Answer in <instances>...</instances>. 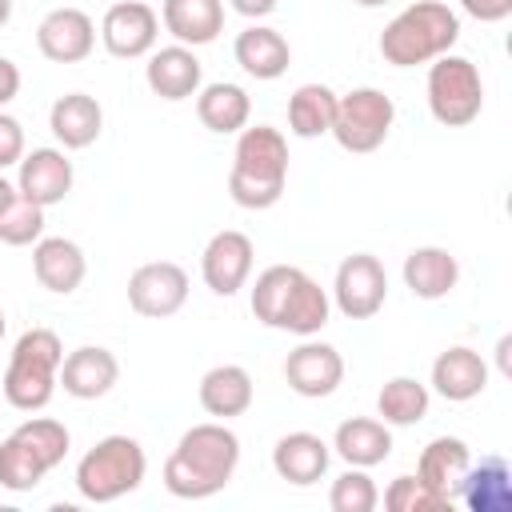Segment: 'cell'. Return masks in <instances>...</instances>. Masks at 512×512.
Returning a JSON list of instances; mask_svg holds the SVG:
<instances>
[{"instance_id": "14", "label": "cell", "mask_w": 512, "mask_h": 512, "mask_svg": "<svg viewBox=\"0 0 512 512\" xmlns=\"http://www.w3.org/2000/svg\"><path fill=\"white\" fill-rule=\"evenodd\" d=\"M252 256H256L252 240L244 232H236V228H224L204 244L200 276L216 296H236L252 276Z\"/></svg>"}, {"instance_id": "30", "label": "cell", "mask_w": 512, "mask_h": 512, "mask_svg": "<svg viewBox=\"0 0 512 512\" xmlns=\"http://www.w3.org/2000/svg\"><path fill=\"white\" fill-rule=\"evenodd\" d=\"M468 464H472V452L460 436H436L424 444V452L416 460V476L444 500H456V484L468 472Z\"/></svg>"}, {"instance_id": "5", "label": "cell", "mask_w": 512, "mask_h": 512, "mask_svg": "<svg viewBox=\"0 0 512 512\" xmlns=\"http://www.w3.org/2000/svg\"><path fill=\"white\" fill-rule=\"evenodd\" d=\"M60 364H64V344L52 328H28L4 368L0 392L16 412H40L60 380Z\"/></svg>"}, {"instance_id": "26", "label": "cell", "mask_w": 512, "mask_h": 512, "mask_svg": "<svg viewBox=\"0 0 512 512\" xmlns=\"http://www.w3.org/2000/svg\"><path fill=\"white\" fill-rule=\"evenodd\" d=\"M200 408L216 420L244 416L252 408V376L240 364H216L200 376Z\"/></svg>"}, {"instance_id": "36", "label": "cell", "mask_w": 512, "mask_h": 512, "mask_svg": "<svg viewBox=\"0 0 512 512\" xmlns=\"http://www.w3.org/2000/svg\"><path fill=\"white\" fill-rule=\"evenodd\" d=\"M20 156H24V128H20L16 116H8L0 108V172L20 164Z\"/></svg>"}, {"instance_id": "44", "label": "cell", "mask_w": 512, "mask_h": 512, "mask_svg": "<svg viewBox=\"0 0 512 512\" xmlns=\"http://www.w3.org/2000/svg\"><path fill=\"white\" fill-rule=\"evenodd\" d=\"M0 340H4V308H0Z\"/></svg>"}, {"instance_id": "21", "label": "cell", "mask_w": 512, "mask_h": 512, "mask_svg": "<svg viewBox=\"0 0 512 512\" xmlns=\"http://www.w3.org/2000/svg\"><path fill=\"white\" fill-rule=\"evenodd\" d=\"M48 128H52V136L60 140L64 152H80V148H88V144L100 140L104 108H100V100L88 96V92H68V96H60V100L52 104Z\"/></svg>"}, {"instance_id": "17", "label": "cell", "mask_w": 512, "mask_h": 512, "mask_svg": "<svg viewBox=\"0 0 512 512\" xmlns=\"http://www.w3.org/2000/svg\"><path fill=\"white\" fill-rule=\"evenodd\" d=\"M144 80L160 100H188L204 84V64L188 44L152 48L148 64H144Z\"/></svg>"}, {"instance_id": "34", "label": "cell", "mask_w": 512, "mask_h": 512, "mask_svg": "<svg viewBox=\"0 0 512 512\" xmlns=\"http://www.w3.org/2000/svg\"><path fill=\"white\" fill-rule=\"evenodd\" d=\"M328 504H332V512H372L380 504V492H376L368 468H352L348 464V472H340L332 480Z\"/></svg>"}, {"instance_id": "35", "label": "cell", "mask_w": 512, "mask_h": 512, "mask_svg": "<svg viewBox=\"0 0 512 512\" xmlns=\"http://www.w3.org/2000/svg\"><path fill=\"white\" fill-rule=\"evenodd\" d=\"M384 508L388 512H452V500L432 492L420 476H396L384 492Z\"/></svg>"}, {"instance_id": "23", "label": "cell", "mask_w": 512, "mask_h": 512, "mask_svg": "<svg viewBox=\"0 0 512 512\" xmlns=\"http://www.w3.org/2000/svg\"><path fill=\"white\" fill-rule=\"evenodd\" d=\"M328 460H332V448L316 436V432H288L276 440L272 448V468L280 480L296 484V488H308L316 484L324 472H328Z\"/></svg>"}, {"instance_id": "15", "label": "cell", "mask_w": 512, "mask_h": 512, "mask_svg": "<svg viewBox=\"0 0 512 512\" xmlns=\"http://www.w3.org/2000/svg\"><path fill=\"white\" fill-rule=\"evenodd\" d=\"M36 48L52 64H80L96 48V24L80 8H52L36 24Z\"/></svg>"}, {"instance_id": "22", "label": "cell", "mask_w": 512, "mask_h": 512, "mask_svg": "<svg viewBox=\"0 0 512 512\" xmlns=\"http://www.w3.org/2000/svg\"><path fill=\"white\" fill-rule=\"evenodd\" d=\"M432 388L452 400V404H464V400H476L484 388H488V364L480 352L456 344V348H444L436 360H432Z\"/></svg>"}, {"instance_id": "4", "label": "cell", "mask_w": 512, "mask_h": 512, "mask_svg": "<svg viewBox=\"0 0 512 512\" xmlns=\"http://www.w3.org/2000/svg\"><path fill=\"white\" fill-rule=\"evenodd\" d=\"M460 40V16L444 0H416L396 12L380 32V56L392 68L432 64Z\"/></svg>"}, {"instance_id": "16", "label": "cell", "mask_w": 512, "mask_h": 512, "mask_svg": "<svg viewBox=\"0 0 512 512\" xmlns=\"http://www.w3.org/2000/svg\"><path fill=\"white\" fill-rule=\"evenodd\" d=\"M16 168V192L36 200L40 208H52L72 192V160L64 156V148H32Z\"/></svg>"}, {"instance_id": "10", "label": "cell", "mask_w": 512, "mask_h": 512, "mask_svg": "<svg viewBox=\"0 0 512 512\" xmlns=\"http://www.w3.org/2000/svg\"><path fill=\"white\" fill-rule=\"evenodd\" d=\"M388 300V272L372 252H352L340 260L332 280V304L348 320H372Z\"/></svg>"}, {"instance_id": "41", "label": "cell", "mask_w": 512, "mask_h": 512, "mask_svg": "<svg viewBox=\"0 0 512 512\" xmlns=\"http://www.w3.org/2000/svg\"><path fill=\"white\" fill-rule=\"evenodd\" d=\"M12 196H16V188H12V184L4 180V172H0V208H4V204H8Z\"/></svg>"}, {"instance_id": "32", "label": "cell", "mask_w": 512, "mask_h": 512, "mask_svg": "<svg viewBox=\"0 0 512 512\" xmlns=\"http://www.w3.org/2000/svg\"><path fill=\"white\" fill-rule=\"evenodd\" d=\"M428 404H432V396H428V388L416 376H392L380 388V396H376V412H380V420L388 428H412V424H420L428 416Z\"/></svg>"}, {"instance_id": "24", "label": "cell", "mask_w": 512, "mask_h": 512, "mask_svg": "<svg viewBox=\"0 0 512 512\" xmlns=\"http://www.w3.org/2000/svg\"><path fill=\"white\" fill-rule=\"evenodd\" d=\"M232 56H236V64H240L252 80H276V76H284L288 64H292L288 40H284L276 28H268V24H248V28L236 36Z\"/></svg>"}, {"instance_id": "38", "label": "cell", "mask_w": 512, "mask_h": 512, "mask_svg": "<svg viewBox=\"0 0 512 512\" xmlns=\"http://www.w3.org/2000/svg\"><path fill=\"white\" fill-rule=\"evenodd\" d=\"M16 92H20V68H16L8 56H0V108L12 104Z\"/></svg>"}, {"instance_id": "37", "label": "cell", "mask_w": 512, "mask_h": 512, "mask_svg": "<svg viewBox=\"0 0 512 512\" xmlns=\"http://www.w3.org/2000/svg\"><path fill=\"white\" fill-rule=\"evenodd\" d=\"M460 8L480 24H496V20L512 16V0H460Z\"/></svg>"}, {"instance_id": "8", "label": "cell", "mask_w": 512, "mask_h": 512, "mask_svg": "<svg viewBox=\"0 0 512 512\" xmlns=\"http://www.w3.org/2000/svg\"><path fill=\"white\" fill-rule=\"evenodd\" d=\"M484 108V84L468 56L444 52L428 64V112L444 128H464Z\"/></svg>"}, {"instance_id": "43", "label": "cell", "mask_w": 512, "mask_h": 512, "mask_svg": "<svg viewBox=\"0 0 512 512\" xmlns=\"http://www.w3.org/2000/svg\"><path fill=\"white\" fill-rule=\"evenodd\" d=\"M352 4H360V8H380V4H388V0H352Z\"/></svg>"}, {"instance_id": "2", "label": "cell", "mask_w": 512, "mask_h": 512, "mask_svg": "<svg viewBox=\"0 0 512 512\" xmlns=\"http://www.w3.org/2000/svg\"><path fill=\"white\" fill-rule=\"evenodd\" d=\"M328 312H332L328 292L296 264H272L252 284V316L264 328L316 336L328 324Z\"/></svg>"}, {"instance_id": "12", "label": "cell", "mask_w": 512, "mask_h": 512, "mask_svg": "<svg viewBox=\"0 0 512 512\" xmlns=\"http://www.w3.org/2000/svg\"><path fill=\"white\" fill-rule=\"evenodd\" d=\"M160 16L144 0H116L100 20V40L116 60H140L156 48Z\"/></svg>"}, {"instance_id": "9", "label": "cell", "mask_w": 512, "mask_h": 512, "mask_svg": "<svg viewBox=\"0 0 512 512\" xmlns=\"http://www.w3.org/2000/svg\"><path fill=\"white\" fill-rule=\"evenodd\" d=\"M392 120H396V104L392 96H384L380 88H352L348 96L336 100V120H332V132L336 144L344 152H376L388 132H392Z\"/></svg>"}, {"instance_id": "3", "label": "cell", "mask_w": 512, "mask_h": 512, "mask_svg": "<svg viewBox=\"0 0 512 512\" xmlns=\"http://www.w3.org/2000/svg\"><path fill=\"white\" fill-rule=\"evenodd\" d=\"M288 180V140L280 128L256 124L236 132V152H232V172H228V192L240 208L264 212L284 196Z\"/></svg>"}, {"instance_id": "13", "label": "cell", "mask_w": 512, "mask_h": 512, "mask_svg": "<svg viewBox=\"0 0 512 512\" xmlns=\"http://www.w3.org/2000/svg\"><path fill=\"white\" fill-rule=\"evenodd\" d=\"M284 380H288V388H292L296 396H304V400L332 396V392L340 388V380H344V356H340L332 344L304 336V344L292 348L288 360H284Z\"/></svg>"}, {"instance_id": "25", "label": "cell", "mask_w": 512, "mask_h": 512, "mask_svg": "<svg viewBox=\"0 0 512 512\" xmlns=\"http://www.w3.org/2000/svg\"><path fill=\"white\" fill-rule=\"evenodd\" d=\"M460 280V260L448 248L424 244L404 256V284L416 300H444Z\"/></svg>"}, {"instance_id": "40", "label": "cell", "mask_w": 512, "mask_h": 512, "mask_svg": "<svg viewBox=\"0 0 512 512\" xmlns=\"http://www.w3.org/2000/svg\"><path fill=\"white\" fill-rule=\"evenodd\" d=\"M508 348H512V340H508V336H500V344H496V360H500V372H508Z\"/></svg>"}, {"instance_id": "27", "label": "cell", "mask_w": 512, "mask_h": 512, "mask_svg": "<svg viewBox=\"0 0 512 512\" xmlns=\"http://www.w3.org/2000/svg\"><path fill=\"white\" fill-rule=\"evenodd\" d=\"M332 452L352 464V468H376L392 456V432L384 420H372V416H352L336 428L332 436Z\"/></svg>"}, {"instance_id": "20", "label": "cell", "mask_w": 512, "mask_h": 512, "mask_svg": "<svg viewBox=\"0 0 512 512\" xmlns=\"http://www.w3.org/2000/svg\"><path fill=\"white\" fill-rule=\"evenodd\" d=\"M456 500L468 512H512V468L504 456H484L480 464H468V472L456 484Z\"/></svg>"}, {"instance_id": "31", "label": "cell", "mask_w": 512, "mask_h": 512, "mask_svg": "<svg viewBox=\"0 0 512 512\" xmlns=\"http://www.w3.org/2000/svg\"><path fill=\"white\" fill-rule=\"evenodd\" d=\"M336 100L340 96L328 84H300L288 96V132L300 136V140L328 136L332 120H336Z\"/></svg>"}, {"instance_id": "33", "label": "cell", "mask_w": 512, "mask_h": 512, "mask_svg": "<svg viewBox=\"0 0 512 512\" xmlns=\"http://www.w3.org/2000/svg\"><path fill=\"white\" fill-rule=\"evenodd\" d=\"M44 236V208L28 196H12L4 208H0V244H12V248H24V244H36Z\"/></svg>"}, {"instance_id": "19", "label": "cell", "mask_w": 512, "mask_h": 512, "mask_svg": "<svg viewBox=\"0 0 512 512\" xmlns=\"http://www.w3.org/2000/svg\"><path fill=\"white\" fill-rule=\"evenodd\" d=\"M116 380H120V360L100 344H84L64 356L56 384H64V392L76 400H100L112 392Z\"/></svg>"}, {"instance_id": "39", "label": "cell", "mask_w": 512, "mask_h": 512, "mask_svg": "<svg viewBox=\"0 0 512 512\" xmlns=\"http://www.w3.org/2000/svg\"><path fill=\"white\" fill-rule=\"evenodd\" d=\"M240 16H248V20H264L272 8H276V0H228Z\"/></svg>"}, {"instance_id": "18", "label": "cell", "mask_w": 512, "mask_h": 512, "mask_svg": "<svg viewBox=\"0 0 512 512\" xmlns=\"http://www.w3.org/2000/svg\"><path fill=\"white\" fill-rule=\"evenodd\" d=\"M32 272H36L40 288H48L56 296H68L84 284L88 260H84V248L68 236H40L32 244Z\"/></svg>"}, {"instance_id": "1", "label": "cell", "mask_w": 512, "mask_h": 512, "mask_svg": "<svg viewBox=\"0 0 512 512\" xmlns=\"http://www.w3.org/2000/svg\"><path fill=\"white\" fill-rule=\"evenodd\" d=\"M240 464V436L224 420L192 424L164 460V488L180 500H208L228 488Z\"/></svg>"}, {"instance_id": "11", "label": "cell", "mask_w": 512, "mask_h": 512, "mask_svg": "<svg viewBox=\"0 0 512 512\" xmlns=\"http://www.w3.org/2000/svg\"><path fill=\"white\" fill-rule=\"evenodd\" d=\"M184 300H188V272L172 260L140 264L128 276V304H132V312H140L148 320H164V316L180 312Z\"/></svg>"}, {"instance_id": "29", "label": "cell", "mask_w": 512, "mask_h": 512, "mask_svg": "<svg viewBox=\"0 0 512 512\" xmlns=\"http://www.w3.org/2000/svg\"><path fill=\"white\" fill-rule=\"evenodd\" d=\"M196 116L208 132L216 136H232L240 128H248V116H252V100L240 84L232 80H216V84H200L196 92Z\"/></svg>"}, {"instance_id": "7", "label": "cell", "mask_w": 512, "mask_h": 512, "mask_svg": "<svg viewBox=\"0 0 512 512\" xmlns=\"http://www.w3.org/2000/svg\"><path fill=\"white\" fill-rule=\"evenodd\" d=\"M144 472H148V456H144L140 440L116 432V436L96 440L80 456V464H76V492L84 500H92V504H112V500L136 492Z\"/></svg>"}, {"instance_id": "6", "label": "cell", "mask_w": 512, "mask_h": 512, "mask_svg": "<svg viewBox=\"0 0 512 512\" xmlns=\"http://www.w3.org/2000/svg\"><path fill=\"white\" fill-rule=\"evenodd\" d=\"M68 428L52 416H28L12 436L0 444V488L32 492L64 456H68Z\"/></svg>"}, {"instance_id": "28", "label": "cell", "mask_w": 512, "mask_h": 512, "mask_svg": "<svg viewBox=\"0 0 512 512\" xmlns=\"http://www.w3.org/2000/svg\"><path fill=\"white\" fill-rule=\"evenodd\" d=\"M160 20L176 36V44L200 48L224 32V0H164Z\"/></svg>"}, {"instance_id": "42", "label": "cell", "mask_w": 512, "mask_h": 512, "mask_svg": "<svg viewBox=\"0 0 512 512\" xmlns=\"http://www.w3.org/2000/svg\"><path fill=\"white\" fill-rule=\"evenodd\" d=\"M12 20V0H0V28Z\"/></svg>"}]
</instances>
